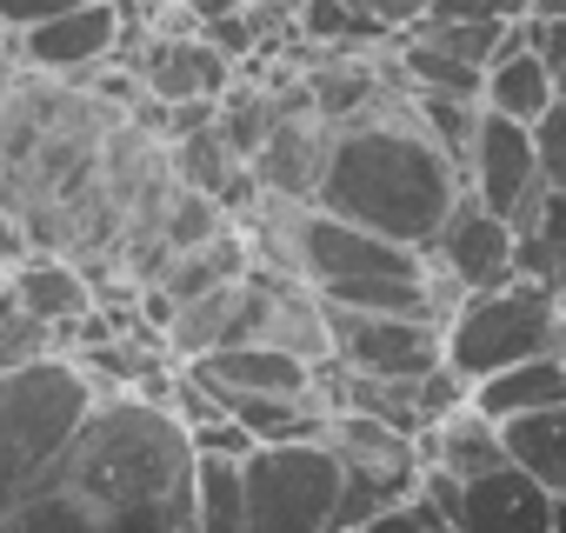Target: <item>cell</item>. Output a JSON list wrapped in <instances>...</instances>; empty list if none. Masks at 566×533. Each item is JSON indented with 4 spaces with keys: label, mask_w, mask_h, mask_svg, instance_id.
Wrapping results in <instances>:
<instances>
[{
    "label": "cell",
    "mask_w": 566,
    "mask_h": 533,
    "mask_svg": "<svg viewBox=\"0 0 566 533\" xmlns=\"http://www.w3.org/2000/svg\"><path fill=\"white\" fill-rule=\"evenodd\" d=\"M0 533H193V440L167 400L101 394L81 433L0 500Z\"/></svg>",
    "instance_id": "6da1fadb"
},
{
    "label": "cell",
    "mask_w": 566,
    "mask_h": 533,
    "mask_svg": "<svg viewBox=\"0 0 566 533\" xmlns=\"http://www.w3.org/2000/svg\"><path fill=\"white\" fill-rule=\"evenodd\" d=\"M460 187L467 180H460L453 154L420 127L413 101L394 87L327 134V167H321L314 207L427 253L447 207L460 200Z\"/></svg>",
    "instance_id": "7a4b0ae2"
},
{
    "label": "cell",
    "mask_w": 566,
    "mask_h": 533,
    "mask_svg": "<svg viewBox=\"0 0 566 533\" xmlns=\"http://www.w3.org/2000/svg\"><path fill=\"white\" fill-rule=\"evenodd\" d=\"M101 380L74 354L0 360V500H14L101 407Z\"/></svg>",
    "instance_id": "3957f363"
},
{
    "label": "cell",
    "mask_w": 566,
    "mask_h": 533,
    "mask_svg": "<svg viewBox=\"0 0 566 533\" xmlns=\"http://www.w3.org/2000/svg\"><path fill=\"white\" fill-rule=\"evenodd\" d=\"M566 327V301L539 281H500L486 294H460L440 321V360L473 387L513 360H533V354H553Z\"/></svg>",
    "instance_id": "277c9868"
},
{
    "label": "cell",
    "mask_w": 566,
    "mask_h": 533,
    "mask_svg": "<svg viewBox=\"0 0 566 533\" xmlns=\"http://www.w3.org/2000/svg\"><path fill=\"white\" fill-rule=\"evenodd\" d=\"M340 467L321 440H260L240 453L247 533H334Z\"/></svg>",
    "instance_id": "5b68a950"
},
{
    "label": "cell",
    "mask_w": 566,
    "mask_h": 533,
    "mask_svg": "<svg viewBox=\"0 0 566 533\" xmlns=\"http://www.w3.org/2000/svg\"><path fill=\"white\" fill-rule=\"evenodd\" d=\"M321 447L334 453L340 467V500H334V533H360L387 500L413 493L420 487V440L374 420V414H354V407H334L321 420Z\"/></svg>",
    "instance_id": "8992f818"
},
{
    "label": "cell",
    "mask_w": 566,
    "mask_h": 533,
    "mask_svg": "<svg viewBox=\"0 0 566 533\" xmlns=\"http://www.w3.org/2000/svg\"><path fill=\"white\" fill-rule=\"evenodd\" d=\"M460 180H467V194H473L486 213H500L513 233H526L533 213H539V194H546V167H539L533 127L480 107L473 140H467V154H460Z\"/></svg>",
    "instance_id": "52a82bcc"
},
{
    "label": "cell",
    "mask_w": 566,
    "mask_h": 533,
    "mask_svg": "<svg viewBox=\"0 0 566 533\" xmlns=\"http://www.w3.org/2000/svg\"><path fill=\"white\" fill-rule=\"evenodd\" d=\"M427 281H433L440 307H453L460 294H486V288L513 281V227L500 213H486L467 187H460V200L447 207V220L427 247Z\"/></svg>",
    "instance_id": "ba28073f"
},
{
    "label": "cell",
    "mask_w": 566,
    "mask_h": 533,
    "mask_svg": "<svg viewBox=\"0 0 566 533\" xmlns=\"http://www.w3.org/2000/svg\"><path fill=\"white\" fill-rule=\"evenodd\" d=\"M327 360H340L354 374H427V367H440V321L433 314L327 307Z\"/></svg>",
    "instance_id": "9c48e42d"
},
{
    "label": "cell",
    "mask_w": 566,
    "mask_h": 533,
    "mask_svg": "<svg viewBox=\"0 0 566 533\" xmlns=\"http://www.w3.org/2000/svg\"><path fill=\"white\" fill-rule=\"evenodd\" d=\"M260 321H266V274L227 281V288H207L193 301H174V321L160 334L167 360H200L213 347H233V341H260Z\"/></svg>",
    "instance_id": "30bf717a"
},
{
    "label": "cell",
    "mask_w": 566,
    "mask_h": 533,
    "mask_svg": "<svg viewBox=\"0 0 566 533\" xmlns=\"http://www.w3.org/2000/svg\"><path fill=\"white\" fill-rule=\"evenodd\" d=\"M120 34H127L120 0H81V8H67V14H54V21L21 28V54H28L34 74L74 81V74H94L101 61H114Z\"/></svg>",
    "instance_id": "8fae6325"
},
{
    "label": "cell",
    "mask_w": 566,
    "mask_h": 533,
    "mask_svg": "<svg viewBox=\"0 0 566 533\" xmlns=\"http://www.w3.org/2000/svg\"><path fill=\"white\" fill-rule=\"evenodd\" d=\"M453 533H553V493L520 467H486L453 493Z\"/></svg>",
    "instance_id": "7c38bea8"
},
{
    "label": "cell",
    "mask_w": 566,
    "mask_h": 533,
    "mask_svg": "<svg viewBox=\"0 0 566 533\" xmlns=\"http://www.w3.org/2000/svg\"><path fill=\"white\" fill-rule=\"evenodd\" d=\"M187 367L200 387H220V394H287V400H321L314 394V360L273 347V341H233V347H213L200 360H174Z\"/></svg>",
    "instance_id": "4fadbf2b"
},
{
    "label": "cell",
    "mask_w": 566,
    "mask_h": 533,
    "mask_svg": "<svg viewBox=\"0 0 566 533\" xmlns=\"http://www.w3.org/2000/svg\"><path fill=\"white\" fill-rule=\"evenodd\" d=\"M327 134H334V127H327L314 107L273 114V134H266L260 154L247 160L253 180H260V194H266V200H314L321 167H327Z\"/></svg>",
    "instance_id": "5bb4252c"
},
{
    "label": "cell",
    "mask_w": 566,
    "mask_h": 533,
    "mask_svg": "<svg viewBox=\"0 0 566 533\" xmlns=\"http://www.w3.org/2000/svg\"><path fill=\"white\" fill-rule=\"evenodd\" d=\"M240 67L207 34H167L140 54V94L147 101H220V87Z\"/></svg>",
    "instance_id": "9a60e30c"
},
{
    "label": "cell",
    "mask_w": 566,
    "mask_h": 533,
    "mask_svg": "<svg viewBox=\"0 0 566 533\" xmlns=\"http://www.w3.org/2000/svg\"><path fill=\"white\" fill-rule=\"evenodd\" d=\"M553 101H559V87H553V74H546V61H539V48H533V21H520L513 41H506V48L486 61V74H480V107L539 127V114H546Z\"/></svg>",
    "instance_id": "2e32d148"
},
{
    "label": "cell",
    "mask_w": 566,
    "mask_h": 533,
    "mask_svg": "<svg viewBox=\"0 0 566 533\" xmlns=\"http://www.w3.org/2000/svg\"><path fill=\"white\" fill-rule=\"evenodd\" d=\"M8 294H14L21 321H34L41 334H67V327L94 307L87 274H81V266H67V260H54V253H28V260H14Z\"/></svg>",
    "instance_id": "e0dca14e"
},
{
    "label": "cell",
    "mask_w": 566,
    "mask_h": 533,
    "mask_svg": "<svg viewBox=\"0 0 566 533\" xmlns=\"http://www.w3.org/2000/svg\"><path fill=\"white\" fill-rule=\"evenodd\" d=\"M420 460H427V467H447L453 480H473V473H486V467H506L500 427H493L473 400H460L453 414H440V420L420 433Z\"/></svg>",
    "instance_id": "ac0fdd59"
},
{
    "label": "cell",
    "mask_w": 566,
    "mask_h": 533,
    "mask_svg": "<svg viewBox=\"0 0 566 533\" xmlns=\"http://www.w3.org/2000/svg\"><path fill=\"white\" fill-rule=\"evenodd\" d=\"M493 427H500L506 467H520V473L539 480L546 493H566V400H559V407L513 414V420H493Z\"/></svg>",
    "instance_id": "d6986e66"
},
{
    "label": "cell",
    "mask_w": 566,
    "mask_h": 533,
    "mask_svg": "<svg viewBox=\"0 0 566 533\" xmlns=\"http://www.w3.org/2000/svg\"><path fill=\"white\" fill-rule=\"evenodd\" d=\"M467 400H473L486 420H513V414H533V407H559V400H566V367H559L553 354H533V360H513V367L473 380Z\"/></svg>",
    "instance_id": "ffe728a7"
},
{
    "label": "cell",
    "mask_w": 566,
    "mask_h": 533,
    "mask_svg": "<svg viewBox=\"0 0 566 533\" xmlns=\"http://www.w3.org/2000/svg\"><path fill=\"white\" fill-rule=\"evenodd\" d=\"M213 134H220L240 160H253L260 140L273 134V94H266V81L233 74V81L220 87V101H213Z\"/></svg>",
    "instance_id": "44dd1931"
},
{
    "label": "cell",
    "mask_w": 566,
    "mask_h": 533,
    "mask_svg": "<svg viewBox=\"0 0 566 533\" xmlns=\"http://www.w3.org/2000/svg\"><path fill=\"white\" fill-rule=\"evenodd\" d=\"M240 167H247V160L213 134V121L193 127V134H180V140H167V174H174V187H187V194H213V200H220V187H227Z\"/></svg>",
    "instance_id": "7402d4cb"
},
{
    "label": "cell",
    "mask_w": 566,
    "mask_h": 533,
    "mask_svg": "<svg viewBox=\"0 0 566 533\" xmlns=\"http://www.w3.org/2000/svg\"><path fill=\"white\" fill-rule=\"evenodd\" d=\"M193 533H247V513H240V460L193 453Z\"/></svg>",
    "instance_id": "603a6c76"
},
{
    "label": "cell",
    "mask_w": 566,
    "mask_h": 533,
    "mask_svg": "<svg viewBox=\"0 0 566 533\" xmlns=\"http://www.w3.org/2000/svg\"><path fill=\"white\" fill-rule=\"evenodd\" d=\"M294 28H301V41H314V48H347V54L394 41V34H380V28L354 8V0H301Z\"/></svg>",
    "instance_id": "cb8c5ba5"
},
{
    "label": "cell",
    "mask_w": 566,
    "mask_h": 533,
    "mask_svg": "<svg viewBox=\"0 0 566 533\" xmlns=\"http://www.w3.org/2000/svg\"><path fill=\"white\" fill-rule=\"evenodd\" d=\"M233 220L220 213V200L213 194H187V187H174V200H167V213H160V240H167V253H187V247H207V240H220Z\"/></svg>",
    "instance_id": "d4e9b609"
},
{
    "label": "cell",
    "mask_w": 566,
    "mask_h": 533,
    "mask_svg": "<svg viewBox=\"0 0 566 533\" xmlns=\"http://www.w3.org/2000/svg\"><path fill=\"white\" fill-rule=\"evenodd\" d=\"M526 233L539 240V281L566 301V187H553V180H546L539 213H533V227H526Z\"/></svg>",
    "instance_id": "484cf974"
},
{
    "label": "cell",
    "mask_w": 566,
    "mask_h": 533,
    "mask_svg": "<svg viewBox=\"0 0 566 533\" xmlns=\"http://www.w3.org/2000/svg\"><path fill=\"white\" fill-rule=\"evenodd\" d=\"M360 533H453V520H447V513H440V506H433L420 487H413V493L387 500V506H380V513H374Z\"/></svg>",
    "instance_id": "4316f807"
},
{
    "label": "cell",
    "mask_w": 566,
    "mask_h": 533,
    "mask_svg": "<svg viewBox=\"0 0 566 533\" xmlns=\"http://www.w3.org/2000/svg\"><path fill=\"white\" fill-rule=\"evenodd\" d=\"M533 140H539V167H546V180H553V187H566V94L539 114Z\"/></svg>",
    "instance_id": "83f0119b"
},
{
    "label": "cell",
    "mask_w": 566,
    "mask_h": 533,
    "mask_svg": "<svg viewBox=\"0 0 566 533\" xmlns=\"http://www.w3.org/2000/svg\"><path fill=\"white\" fill-rule=\"evenodd\" d=\"M427 14H453V21H526L533 0H433Z\"/></svg>",
    "instance_id": "f1b7e54d"
},
{
    "label": "cell",
    "mask_w": 566,
    "mask_h": 533,
    "mask_svg": "<svg viewBox=\"0 0 566 533\" xmlns=\"http://www.w3.org/2000/svg\"><path fill=\"white\" fill-rule=\"evenodd\" d=\"M354 8H360L380 34H407V28H420V21H427L433 0H354Z\"/></svg>",
    "instance_id": "f546056e"
},
{
    "label": "cell",
    "mask_w": 566,
    "mask_h": 533,
    "mask_svg": "<svg viewBox=\"0 0 566 533\" xmlns=\"http://www.w3.org/2000/svg\"><path fill=\"white\" fill-rule=\"evenodd\" d=\"M526 21H533V14H526ZM533 48H539L546 74H553V87L566 94V21H533Z\"/></svg>",
    "instance_id": "4dcf8cb0"
},
{
    "label": "cell",
    "mask_w": 566,
    "mask_h": 533,
    "mask_svg": "<svg viewBox=\"0 0 566 533\" xmlns=\"http://www.w3.org/2000/svg\"><path fill=\"white\" fill-rule=\"evenodd\" d=\"M67 8H81V0H0V28H8V34H21V28H34V21H54V14H67Z\"/></svg>",
    "instance_id": "1f68e13d"
},
{
    "label": "cell",
    "mask_w": 566,
    "mask_h": 533,
    "mask_svg": "<svg viewBox=\"0 0 566 533\" xmlns=\"http://www.w3.org/2000/svg\"><path fill=\"white\" fill-rule=\"evenodd\" d=\"M533 21H566V0H533Z\"/></svg>",
    "instance_id": "d6a6232c"
},
{
    "label": "cell",
    "mask_w": 566,
    "mask_h": 533,
    "mask_svg": "<svg viewBox=\"0 0 566 533\" xmlns=\"http://www.w3.org/2000/svg\"><path fill=\"white\" fill-rule=\"evenodd\" d=\"M260 8H273L280 21H294V14H301V0H260Z\"/></svg>",
    "instance_id": "836d02e7"
},
{
    "label": "cell",
    "mask_w": 566,
    "mask_h": 533,
    "mask_svg": "<svg viewBox=\"0 0 566 533\" xmlns=\"http://www.w3.org/2000/svg\"><path fill=\"white\" fill-rule=\"evenodd\" d=\"M553 533H566V493H553Z\"/></svg>",
    "instance_id": "e575fe53"
},
{
    "label": "cell",
    "mask_w": 566,
    "mask_h": 533,
    "mask_svg": "<svg viewBox=\"0 0 566 533\" xmlns=\"http://www.w3.org/2000/svg\"><path fill=\"white\" fill-rule=\"evenodd\" d=\"M553 360H559V367H566V327H559V341H553Z\"/></svg>",
    "instance_id": "d590c367"
}]
</instances>
